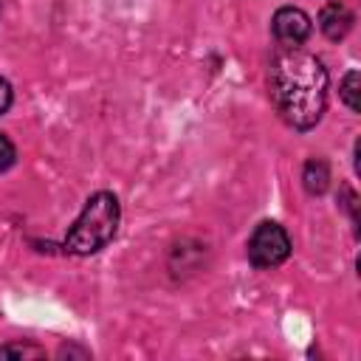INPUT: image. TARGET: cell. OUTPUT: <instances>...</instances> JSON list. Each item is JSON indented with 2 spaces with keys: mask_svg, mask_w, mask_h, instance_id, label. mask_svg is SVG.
<instances>
[{
  "mask_svg": "<svg viewBox=\"0 0 361 361\" xmlns=\"http://www.w3.org/2000/svg\"><path fill=\"white\" fill-rule=\"evenodd\" d=\"M268 87L276 110L290 127L310 130L319 124L327 104V71L313 54L279 45L268 68Z\"/></svg>",
  "mask_w": 361,
  "mask_h": 361,
  "instance_id": "6da1fadb",
  "label": "cell"
},
{
  "mask_svg": "<svg viewBox=\"0 0 361 361\" xmlns=\"http://www.w3.org/2000/svg\"><path fill=\"white\" fill-rule=\"evenodd\" d=\"M118 220H121V206L113 192L90 195L82 214L76 217V223L71 226V231L65 237V251H71L76 257L96 254L116 237Z\"/></svg>",
  "mask_w": 361,
  "mask_h": 361,
  "instance_id": "7a4b0ae2",
  "label": "cell"
},
{
  "mask_svg": "<svg viewBox=\"0 0 361 361\" xmlns=\"http://www.w3.org/2000/svg\"><path fill=\"white\" fill-rule=\"evenodd\" d=\"M290 257V240L288 231L279 223H259L254 234L248 237V259L257 268H276Z\"/></svg>",
  "mask_w": 361,
  "mask_h": 361,
  "instance_id": "3957f363",
  "label": "cell"
},
{
  "mask_svg": "<svg viewBox=\"0 0 361 361\" xmlns=\"http://www.w3.org/2000/svg\"><path fill=\"white\" fill-rule=\"evenodd\" d=\"M274 37L279 45L285 48H299L307 37H310V17L302 11V8H293V6H285L274 14Z\"/></svg>",
  "mask_w": 361,
  "mask_h": 361,
  "instance_id": "277c9868",
  "label": "cell"
},
{
  "mask_svg": "<svg viewBox=\"0 0 361 361\" xmlns=\"http://www.w3.org/2000/svg\"><path fill=\"white\" fill-rule=\"evenodd\" d=\"M319 28H322V34L327 37V39H333V42H338V39H344L347 34H350V28H353V11L344 6V3H327L322 11H319Z\"/></svg>",
  "mask_w": 361,
  "mask_h": 361,
  "instance_id": "5b68a950",
  "label": "cell"
},
{
  "mask_svg": "<svg viewBox=\"0 0 361 361\" xmlns=\"http://www.w3.org/2000/svg\"><path fill=\"white\" fill-rule=\"evenodd\" d=\"M302 180H305V189L310 195H322L327 189V180H330V169L322 158H310L305 164V172H302Z\"/></svg>",
  "mask_w": 361,
  "mask_h": 361,
  "instance_id": "8992f818",
  "label": "cell"
},
{
  "mask_svg": "<svg viewBox=\"0 0 361 361\" xmlns=\"http://www.w3.org/2000/svg\"><path fill=\"white\" fill-rule=\"evenodd\" d=\"M42 355H45V350L37 344H28V341H11V344L0 347V358H42Z\"/></svg>",
  "mask_w": 361,
  "mask_h": 361,
  "instance_id": "52a82bcc",
  "label": "cell"
},
{
  "mask_svg": "<svg viewBox=\"0 0 361 361\" xmlns=\"http://www.w3.org/2000/svg\"><path fill=\"white\" fill-rule=\"evenodd\" d=\"M341 99L353 113H358V71H347L341 79Z\"/></svg>",
  "mask_w": 361,
  "mask_h": 361,
  "instance_id": "ba28073f",
  "label": "cell"
},
{
  "mask_svg": "<svg viewBox=\"0 0 361 361\" xmlns=\"http://www.w3.org/2000/svg\"><path fill=\"white\" fill-rule=\"evenodd\" d=\"M14 158H17V152H14V144L0 133V172H6L11 164H14Z\"/></svg>",
  "mask_w": 361,
  "mask_h": 361,
  "instance_id": "9c48e42d",
  "label": "cell"
},
{
  "mask_svg": "<svg viewBox=\"0 0 361 361\" xmlns=\"http://www.w3.org/2000/svg\"><path fill=\"white\" fill-rule=\"evenodd\" d=\"M8 107H11V85L0 76V116H3Z\"/></svg>",
  "mask_w": 361,
  "mask_h": 361,
  "instance_id": "30bf717a",
  "label": "cell"
}]
</instances>
